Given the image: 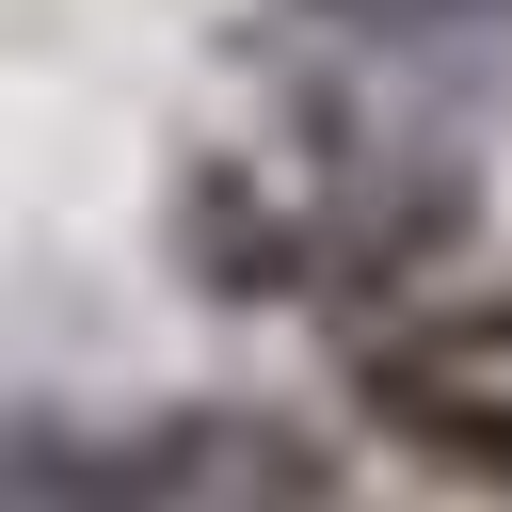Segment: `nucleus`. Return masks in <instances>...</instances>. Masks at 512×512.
Masks as SVG:
<instances>
[{
    "instance_id": "obj_1",
    "label": "nucleus",
    "mask_w": 512,
    "mask_h": 512,
    "mask_svg": "<svg viewBox=\"0 0 512 512\" xmlns=\"http://www.w3.org/2000/svg\"><path fill=\"white\" fill-rule=\"evenodd\" d=\"M368 416L464 480H512V288L496 304H432L368 352Z\"/></svg>"
}]
</instances>
